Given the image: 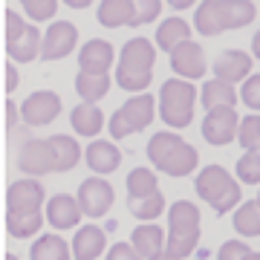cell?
I'll return each instance as SVG.
<instances>
[{
	"instance_id": "obj_1",
	"label": "cell",
	"mask_w": 260,
	"mask_h": 260,
	"mask_svg": "<svg viewBox=\"0 0 260 260\" xmlns=\"http://www.w3.org/2000/svg\"><path fill=\"white\" fill-rule=\"evenodd\" d=\"M44 185L38 179H18L12 182L6 191V232L12 237H35L44 229V217L41 211L44 205Z\"/></svg>"
},
{
	"instance_id": "obj_2",
	"label": "cell",
	"mask_w": 260,
	"mask_h": 260,
	"mask_svg": "<svg viewBox=\"0 0 260 260\" xmlns=\"http://www.w3.org/2000/svg\"><path fill=\"white\" fill-rule=\"evenodd\" d=\"M257 6L251 0H203L194 9V29L211 38L229 29H243L254 23Z\"/></svg>"
},
{
	"instance_id": "obj_3",
	"label": "cell",
	"mask_w": 260,
	"mask_h": 260,
	"mask_svg": "<svg viewBox=\"0 0 260 260\" xmlns=\"http://www.w3.org/2000/svg\"><path fill=\"white\" fill-rule=\"evenodd\" d=\"M153 64H156V49L148 38H130L119 52L116 64V87L124 93H145L153 81Z\"/></svg>"
},
{
	"instance_id": "obj_4",
	"label": "cell",
	"mask_w": 260,
	"mask_h": 260,
	"mask_svg": "<svg viewBox=\"0 0 260 260\" xmlns=\"http://www.w3.org/2000/svg\"><path fill=\"white\" fill-rule=\"evenodd\" d=\"M148 159L150 165L162 171L165 177H188L200 165V153L194 145H188L179 133H153L148 142Z\"/></svg>"
},
{
	"instance_id": "obj_5",
	"label": "cell",
	"mask_w": 260,
	"mask_h": 260,
	"mask_svg": "<svg viewBox=\"0 0 260 260\" xmlns=\"http://www.w3.org/2000/svg\"><path fill=\"white\" fill-rule=\"evenodd\" d=\"M200 243V208L188 200H177L168 208V246L165 257L179 260L197 251Z\"/></svg>"
},
{
	"instance_id": "obj_6",
	"label": "cell",
	"mask_w": 260,
	"mask_h": 260,
	"mask_svg": "<svg viewBox=\"0 0 260 260\" xmlns=\"http://www.w3.org/2000/svg\"><path fill=\"white\" fill-rule=\"evenodd\" d=\"M194 191L217 214H229L234 205H240V197H243L240 179H234L223 165H205L194 179Z\"/></svg>"
},
{
	"instance_id": "obj_7",
	"label": "cell",
	"mask_w": 260,
	"mask_h": 260,
	"mask_svg": "<svg viewBox=\"0 0 260 260\" xmlns=\"http://www.w3.org/2000/svg\"><path fill=\"white\" fill-rule=\"evenodd\" d=\"M194 104H197V87L191 78H168L159 93V116L168 127L182 130L194 121Z\"/></svg>"
},
{
	"instance_id": "obj_8",
	"label": "cell",
	"mask_w": 260,
	"mask_h": 260,
	"mask_svg": "<svg viewBox=\"0 0 260 260\" xmlns=\"http://www.w3.org/2000/svg\"><path fill=\"white\" fill-rule=\"evenodd\" d=\"M153 113H156V99L148 93H133V99L121 104L119 110L110 116L107 121V130H110L113 139H124L130 133H139L153 121Z\"/></svg>"
},
{
	"instance_id": "obj_9",
	"label": "cell",
	"mask_w": 260,
	"mask_h": 260,
	"mask_svg": "<svg viewBox=\"0 0 260 260\" xmlns=\"http://www.w3.org/2000/svg\"><path fill=\"white\" fill-rule=\"evenodd\" d=\"M41 44H44V38L32 23H26L15 9L6 12V52L12 61L32 64L35 58H41Z\"/></svg>"
},
{
	"instance_id": "obj_10",
	"label": "cell",
	"mask_w": 260,
	"mask_h": 260,
	"mask_svg": "<svg viewBox=\"0 0 260 260\" xmlns=\"http://www.w3.org/2000/svg\"><path fill=\"white\" fill-rule=\"evenodd\" d=\"M237 127H240V116L234 113V107H211L205 110L203 119V139L214 148H223L237 139Z\"/></svg>"
},
{
	"instance_id": "obj_11",
	"label": "cell",
	"mask_w": 260,
	"mask_h": 260,
	"mask_svg": "<svg viewBox=\"0 0 260 260\" xmlns=\"http://www.w3.org/2000/svg\"><path fill=\"white\" fill-rule=\"evenodd\" d=\"M20 116L29 127H44L61 116V95L52 90H35L26 102L20 104Z\"/></svg>"
},
{
	"instance_id": "obj_12",
	"label": "cell",
	"mask_w": 260,
	"mask_h": 260,
	"mask_svg": "<svg viewBox=\"0 0 260 260\" xmlns=\"http://www.w3.org/2000/svg\"><path fill=\"white\" fill-rule=\"evenodd\" d=\"M78 203L84 208V217H93V220H99V217H104V214L110 211L113 185L104 179V174L84 179L81 185H78Z\"/></svg>"
},
{
	"instance_id": "obj_13",
	"label": "cell",
	"mask_w": 260,
	"mask_h": 260,
	"mask_svg": "<svg viewBox=\"0 0 260 260\" xmlns=\"http://www.w3.org/2000/svg\"><path fill=\"white\" fill-rule=\"evenodd\" d=\"M75 44H78V26L70 23V20H55L44 35L41 58L44 61H61L75 49Z\"/></svg>"
},
{
	"instance_id": "obj_14",
	"label": "cell",
	"mask_w": 260,
	"mask_h": 260,
	"mask_svg": "<svg viewBox=\"0 0 260 260\" xmlns=\"http://www.w3.org/2000/svg\"><path fill=\"white\" fill-rule=\"evenodd\" d=\"M18 165L29 177H44L49 171H55V153L49 139H29L18 153Z\"/></svg>"
},
{
	"instance_id": "obj_15",
	"label": "cell",
	"mask_w": 260,
	"mask_h": 260,
	"mask_svg": "<svg viewBox=\"0 0 260 260\" xmlns=\"http://www.w3.org/2000/svg\"><path fill=\"white\" fill-rule=\"evenodd\" d=\"M171 70L177 75H182V78H191V81H197V78H203L205 75V52L203 47L197 44V41H182L179 47L171 49Z\"/></svg>"
},
{
	"instance_id": "obj_16",
	"label": "cell",
	"mask_w": 260,
	"mask_h": 260,
	"mask_svg": "<svg viewBox=\"0 0 260 260\" xmlns=\"http://www.w3.org/2000/svg\"><path fill=\"white\" fill-rule=\"evenodd\" d=\"M84 208L78 203V197L70 194H55L47 200V223L52 229H75L81 223Z\"/></svg>"
},
{
	"instance_id": "obj_17",
	"label": "cell",
	"mask_w": 260,
	"mask_h": 260,
	"mask_svg": "<svg viewBox=\"0 0 260 260\" xmlns=\"http://www.w3.org/2000/svg\"><path fill=\"white\" fill-rule=\"evenodd\" d=\"M130 243L136 246L139 257L145 260H156V257H165V246H168V234L159 229L153 220H145L142 225L133 229L130 234Z\"/></svg>"
},
{
	"instance_id": "obj_18",
	"label": "cell",
	"mask_w": 260,
	"mask_h": 260,
	"mask_svg": "<svg viewBox=\"0 0 260 260\" xmlns=\"http://www.w3.org/2000/svg\"><path fill=\"white\" fill-rule=\"evenodd\" d=\"M214 75L217 78H225V81H246L251 75V55L249 52H240V49H225V52H220V55L214 58L211 64Z\"/></svg>"
},
{
	"instance_id": "obj_19",
	"label": "cell",
	"mask_w": 260,
	"mask_h": 260,
	"mask_svg": "<svg viewBox=\"0 0 260 260\" xmlns=\"http://www.w3.org/2000/svg\"><path fill=\"white\" fill-rule=\"evenodd\" d=\"M107 249V232L99 225H81L73 237V257L75 260H99Z\"/></svg>"
},
{
	"instance_id": "obj_20",
	"label": "cell",
	"mask_w": 260,
	"mask_h": 260,
	"mask_svg": "<svg viewBox=\"0 0 260 260\" xmlns=\"http://www.w3.org/2000/svg\"><path fill=\"white\" fill-rule=\"evenodd\" d=\"M113 61H116L113 44L104 41V38L87 41L81 47V52H78V67H81V70H90V73H110Z\"/></svg>"
},
{
	"instance_id": "obj_21",
	"label": "cell",
	"mask_w": 260,
	"mask_h": 260,
	"mask_svg": "<svg viewBox=\"0 0 260 260\" xmlns=\"http://www.w3.org/2000/svg\"><path fill=\"white\" fill-rule=\"evenodd\" d=\"M84 159H87V168L93 174H113L121 165V150L107 139H95L93 145H87Z\"/></svg>"
},
{
	"instance_id": "obj_22",
	"label": "cell",
	"mask_w": 260,
	"mask_h": 260,
	"mask_svg": "<svg viewBox=\"0 0 260 260\" xmlns=\"http://www.w3.org/2000/svg\"><path fill=\"white\" fill-rule=\"evenodd\" d=\"M99 23L107 29H119V26H133L136 18V6L133 0H102V6L95 9Z\"/></svg>"
},
{
	"instance_id": "obj_23",
	"label": "cell",
	"mask_w": 260,
	"mask_h": 260,
	"mask_svg": "<svg viewBox=\"0 0 260 260\" xmlns=\"http://www.w3.org/2000/svg\"><path fill=\"white\" fill-rule=\"evenodd\" d=\"M70 124H73V130L78 136L93 139L95 133L104 127V113L99 110L95 102H81V104H75L73 113H70Z\"/></svg>"
},
{
	"instance_id": "obj_24",
	"label": "cell",
	"mask_w": 260,
	"mask_h": 260,
	"mask_svg": "<svg viewBox=\"0 0 260 260\" xmlns=\"http://www.w3.org/2000/svg\"><path fill=\"white\" fill-rule=\"evenodd\" d=\"M200 102H203L205 110H211V107H234V104L240 102V95L234 90L232 81H225V78H217L214 75L211 81L203 84V90H200Z\"/></svg>"
},
{
	"instance_id": "obj_25",
	"label": "cell",
	"mask_w": 260,
	"mask_h": 260,
	"mask_svg": "<svg viewBox=\"0 0 260 260\" xmlns=\"http://www.w3.org/2000/svg\"><path fill=\"white\" fill-rule=\"evenodd\" d=\"M110 75L107 73H90V70H81L75 75V93L81 95L84 102H99L110 93Z\"/></svg>"
},
{
	"instance_id": "obj_26",
	"label": "cell",
	"mask_w": 260,
	"mask_h": 260,
	"mask_svg": "<svg viewBox=\"0 0 260 260\" xmlns=\"http://www.w3.org/2000/svg\"><path fill=\"white\" fill-rule=\"evenodd\" d=\"M191 38V26H188V20L182 18H165L162 23H159L156 29V47L162 49V52H171L174 47H179L182 41H188Z\"/></svg>"
},
{
	"instance_id": "obj_27",
	"label": "cell",
	"mask_w": 260,
	"mask_h": 260,
	"mask_svg": "<svg viewBox=\"0 0 260 260\" xmlns=\"http://www.w3.org/2000/svg\"><path fill=\"white\" fill-rule=\"evenodd\" d=\"M49 145H52V153H55V171H73L81 159V145L67 136V133H55L49 136Z\"/></svg>"
},
{
	"instance_id": "obj_28",
	"label": "cell",
	"mask_w": 260,
	"mask_h": 260,
	"mask_svg": "<svg viewBox=\"0 0 260 260\" xmlns=\"http://www.w3.org/2000/svg\"><path fill=\"white\" fill-rule=\"evenodd\" d=\"M232 223H234V232L240 237H260V203L257 200L240 203L232 217Z\"/></svg>"
},
{
	"instance_id": "obj_29",
	"label": "cell",
	"mask_w": 260,
	"mask_h": 260,
	"mask_svg": "<svg viewBox=\"0 0 260 260\" xmlns=\"http://www.w3.org/2000/svg\"><path fill=\"white\" fill-rule=\"evenodd\" d=\"M29 257L32 260H67L70 257V246H67V240L58 237V234H41V237L32 243Z\"/></svg>"
},
{
	"instance_id": "obj_30",
	"label": "cell",
	"mask_w": 260,
	"mask_h": 260,
	"mask_svg": "<svg viewBox=\"0 0 260 260\" xmlns=\"http://www.w3.org/2000/svg\"><path fill=\"white\" fill-rule=\"evenodd\" d=\"M127 208L130 214L136 217V220H156V217H162V211H165V197H162V191H153V194H145V197H130L127 194Z\"/></svg>"
},
{
	"instance_id": "obj_31",
	"label": "cell",
	"mask_w": 260,
	"mask_h": 260,
	"mask_svg": "<svg viewBox=\"0 0 260 260\" xmlns=\"http://www.w3.org/2000/svg\"><path fill=\"white\" fill-rule=\"evenodd\" d=\"M127 191L130 197H145V194H153L159 191V179L150 168H133L127 174Z\"/></svg>"
},
{
	"instance_id": "obj_32",
	"label": "cell",
	"mask_w": 260,
	"mask_h": 260,
	"mask_svg": "<svg viewBox=\"0 0 260 260\" xmlns=\"http://www.w3.org/2000/svg\"><path fill=\"white\" fill-rule=\"evenodd\" d=\"M237 179L249 182V185H260V148H249L237 159Z\"/></svg>"
},
{
	"instance_id": "obj_33",
	"label": "cell",
	"mask_w": 260,
	"mask_h": 260,
	"mask_svg": "<svg viewBox=\"0 0 260 260\" xmlns=\"http://www.w3.org/2000/svg\"><path fill=\"white\" fill-rule=\"evenodd\" d=\"M237 142H240L243 148H260V116L254 110L249 116H243L240 119V127H237Z\"/></svg>"
},
{
	"instance_id": "obj_34",
	"label": "cell",
	"mask_w": 260,
	"mask_h": 260,
	"mask_svg": "<svg viewBox=\"0 0 260 260\" xmlns=\"http://www.w3.org/2000/svg\"><path fill=\"white\" fill-rule=\"evenodd\" d=\"M23 3V12H26L32 20H49V18H55V12H58V0H20Z\"/></svg>"
},
{
	"instance_id": "obj_35",
	"label": "cell",
	"mask_w": 260,
	"mask_h": 260,
	"mask_svg": "<svg viewBox=\"0 0 260 260\" xmlns=\"http://www.w3.org/2000/svg\"><path fill=\"white\" fill-rule=\"evenodd\" d=\"M133 6H136V18H133V26L139 29L145 23H153L159 18V12H162V0H133Z\"/></svg>"
},
{
	"instance_id": "obj_36",
	"label": "cell",
	"mask_w": 260,
	"mask_h": 260,
	"mask_svg": "<svg viewBox=\"0 0 260 260\" xmlns=\"http://www.w3.org/2000/svg\"><path fill=\"white\" fill-rule=\"evenodd\" d=\"M240 102L249 107V110L260 113V73L249 75L240 87Z\"/></svg>"
},
{
	"instance_id": "obj_37",
	"label": "cell",
	"mask_w": 260,
	"mask_h": 260,
	"mask_svg": "<svg viewBox=\"0 0 260 260\" xmlns=\"http://www.w3.org/2000/svg\"><path fill=\"white\" fill-rule=\"evenodd\" d=\"M254 251H251L249 243L243 240H225L220 249H217V257L220 260H240V257H251Z\"/></svg>"
},
{
	"instance_id": "obj_38",
	"label": "cell",
	"mask_w": 260,
	"mask_h": 260,
	"mask_svg": "<svg viewBox=\"0 0 260 260\" xmlns=\"http://www.w3.org/2000/svg\"><path fill=\"white\" fill-rule=\"evenodd\" d=\"M107 257L110 260H136L139 257V251H136L133 243H116V246L107 251Z\"/></svg>"
},
{
	"instance_id": "obj_39",
	"label": "cell",
	"mask_w": 260,
	"mask_h": 260,
	"mask_svg": "<svg viewBox=\"0 0 260 260\" xmlns=\"http://www.w3.org/2000/svg\"><path fill=\"white\" fill-rule=\"evenodd\" d=\"M18 84H20V78H18L15 64H6V93H15V90H18Z\"/></svg>"
},
{
	"instance_id": "obj_40",
	"label": "cell",
	"mask_w": 260,
	"mask_h": 260,
	"mask_svg": "<svg viewBox=\"0 0 260 260\" xmlns=\"http://www.w3.org/2000/svg\"><path fill=\"white\" fill-rule=\"evenodd\" d=\"M6 119H9V121H6L9 130L18 127V104H15V102H6Z\"/></svg>"
},
{
	"instance_id": "obj_41",
	"label": "cell",
	"mask_w": 260,
	"mask_h": 260,
	"mask_svg": "<svg viewBox=\"0 0 260 260\" xmlns=\"http://www.w3.org/2000/svg\"><path fill=\"white\" fill-rule=\"evenodd\" d=\"M171 9H188V6H197L200 0H165Z\"/></svg>"
},
{
	"instance_id": "obj_42",
	"label": "cell",
	"mask_w": 260,
	"mask_h": 260,
	"mask_svg": "<svg viewBox=\"0 0 260 260\" xmlns=\"http://www.w3.org/2000/svg\"><path fill=\"white\" fill-rule=\"evenodd\" d=\"M251 52H254V58L260 61V29L254 32V38H251Z\"/></svg>"
},
{
	"instance_id": "obj_43",
	"label": "cell",
	"mask_w": 260,
	"mask_h": 260,
	"mask_svg": "<svg viewBox=\"0 0 260 260\" xmlns=\"http://www.w3.org/2000/svg\"><path fill=\"white\" fill-rule=\"evenodd\" d=\"M64 3H67V6H73V9H87L93 0H64Z\"/></svg>"
},
{
	"instance_id": "obj_44",
	"label": "cell",
	"mask_w": 260,
	"mask_h": 260,
	"mask_svg": "<svg viewBox=\"0 0 260 260\" xmlns=\"http://www.w3.org/2000/svg\"><path fill=\"white\" fill-rule=\"evenodd\" d=\"M257 203H260V191H257Z\"/></svg>"
}]
</instances>
